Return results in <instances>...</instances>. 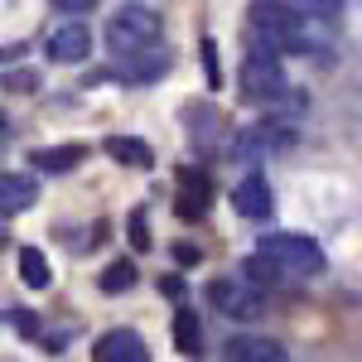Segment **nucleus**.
Returning <instances> with one entry per match:
<instances>
[{
  "label": "nucleus",
  "instance_id": "nucleus-4",
  "mask_svg": "<svg viewBox=\"0 0 362 362\" xmlns=\"http://www.w3.org/2000/svg\"><path fill=\"white\" fill-rule=\"evenodd\" d=\"M242 97L247 102H280L285 97V68H280V54L271 49H251L247 63H242Z\"/></svg>",
  "mask_w": 362,
  "mask_h": 362
},
{
  "label": "nucleus",
  "instance_id": "nucleus-1",
  "mask_svg": "<svg viewBox=\"0 0 362 362\" xmlns=\"http://www.w3.org/2000/svg\"><path fill=\"white\" fill-rule=\"evenodd\" d=\"M256 256L276 271V280H309L324 271V247L300 232H276V237L256 242Z\"/></svg>",
  "mask_w": 362,
  "mask_h": 362
},
{
  "label": "nucleus",
  "instance_id": "nucleus-20",
  "mask_svg": "<svg viewBox=\"0 0 362 362\" xmlns=\"http://www.w3.org/2000/svg\"><path fill=\"white\" fill-rule=\"evenodd\" d=\"M5 319L20 338H39V314H5Z\"/></svg>",
  "mask_w": 362,
  "mask_h": 362
},
{
  "label": "nucleus",
  "instance_id": "nucleus-22",
  "mask_svg": "<svg viewBox=\"0 0 362 362\" xmlns=\"http://www.w3.org/2000/svg\"><path fill=\"white\" fill-rule=\"evenodd\" d=\"M184 290H189L184 276H160V295H165V300H179V305H184Z\"/></svg>",
  "mask_w": 362,
  "mask_h": 362
},
{
  "label": "nucleus",
  "instance_id": "nucleus-19",
  "mask_svg": "<svg viewBox=\"0 0 362 362\" xmlns=\"http://www.w3.org/2000/svg\"><path fill=\"white\" fill-rule=\"evenodd\" d=\"M203 73H208V87L223 83V63H218V44L213 39H203Z\"/></svg>",
  "mask_w": 362,
  "mask_h": 362
},
{
  "label": "nucleus",
  "instance_id": "nucleus-13",
  "mask_svg": "<svg viewBox=\"0 0 362 362\" xmlns=\"http://www.w3.org/2000/svg\"><path fill=\"white\" fill-rule=\"evenodd\" d=\"M83 160H87L83 145H49V150H34V155H29V165L44 169V174H73Z\"/></svg>",
  "mask_w": 362,
  "mask_h": 362
},
{
  "label": "nucleus",
  "instance_id": "nucleus-25",
  "mask_svg": "<svg viewBox=\"0 0 362 362\" xmlns=\"http://www.w3.org/2000/svg\"><path fill=\"white\" fill-rule=\"evenodd\" d=\"M174 261L179 266H198V247H174Z\"/></svg>",
  "mask_w": 362,
  "mask_h": 362
},
{
  "label": "nucleus",
  "instance_id": "nucleus-16",
  "mask_svg": "<svg viewBox=\"0 0 362 362\" xmlns=\"http://www.w3.org/2000/svg\"><path fill=\"white\" fill-rule=\"evenodd\" d=\"M20 280H25L29 290H49L54 271H49V261H44L39 247H20Z\"/></svg>",
  "mask_w": 362,
  "mask_h": 362
},
{
  "label": "nucleus",
  "instance_id": "nucleus-23",
  "mask_svg": "<svg viewBox=\"0 0 362 362\" xmlns=\"http://www.w3.org/2000/svg\"><path fill=\"white\" fill-rule=\"evenodd\" d=\"M54 5L63 15H92V10H97V0H54Z\"/></svg>",
  "mask_w": 362,
  "mask_h": 362
},
{
  "label": "nucleus",
  "instance_id": "nucleus-3",
  "mask_svg": "<svg viewBox=\"0 0 362 362\" xmlns=\"http://www.w3.org/2000/svg\"><path fill=\"white\" fill-rule=\"evenodd\" d=\"M107 44H112L121 58L160 44V15H155L150 5H121L112 20H107Z\"/></svg>",
  "mask_w": 362,
  "mask_h": 362
},
{
  "label": "nucleus",
  "instance_id": "nucleus-15",
  "mask_svg": "<svg viewBox=\"0 0 362 362\" xmlns=\"http://www.w3.org/2000/svg\"><path fill=\"white\" fill-rule=\"evenodd\" d=\"M174 348L189 353V358L203 353V324H198L194 309H179V314H174Z\"/></svg>",
  "mask_w": 362,
  "mask_h": 362
},
{
  "label": "nucleus",
  "instance_id": "nucleus-5",
  "mask_svg": "<svg viewBox=\"0 0 362 362\" xmlns=\"http://www.w3.org/2000/svg\"><path fill=\"white\" fill-rule=\"evenodd\" d=\"M208 208H213V179H208V169L184 165L179 179H174V213L184 223H203Z\"/></svg>",
  "mask_w": 362,
  "mask_h": 362
},
{
  "label": "nucleus",
  "instance_id": "nucleus-6",
  "mask_svg": "<svg viewBox=\"0 0 362 362\" xmlns=\"http://www.w3.org/2000/svg\"><path fill=\"white\" fill-rule=\"evenodd\" d=\"M232 208H237L242 218H251V223H266V218L276 213V189H271V179L251 169L247 179L232 189Z\"/></svg>",
  "mask_w": 362,
  "mask_h": 362
},
{
  "label": "nucleus",
  "instance_id": "nucleus-8",
  "mask_svg": "<svg viewBox=\"0 0 362 362\" xmlns=\"http://www.w3.org/2000/svg\"><path fill=\"white\" fill-rule=\"evenodd\" d=\"M87 54H92V29L83 20H68L49 34V58L54 63H83Z\"/></svg>",
  "mask_w": 362,
  "mask_h": 362
},
{
  "label": "nucleus",
  "instance_id": "nucleus-7",
  "mask_svg": "<svg viewBox=\"0 0 362 362\" xmlns=\"http://www.w3.org/2000/svg\"><path fill=\"white\" fill-rule=\"evenodd\" d=\"M223 358L227 362H290V353H285V343H276L266 334H237V338H227Z\"/></svg>",
  "mask_w": 362,
  "mask_h": 362
},
{
  "label": "nucleus",
  "instance_id": "nucleus-2",
  "mask_svg": "<svg viewBox=\"0 0 362 362\" xmlns=\"http://www.w3.org/2000/svg\"><path fill=\"white\" fill-rule=\"evenodd\" d=\"M247 25H251V34H256V44L271 49V54L305 49V20H300L285 0H251Z\"/></svg>",
  "mask_w": 362,
  "mask_h": 362
},
{
  "label": "nucleus",
  "instance_id": "nucleus-24",
  "mask_svg": "<svg viewBox=\"0 0 362 362\" xmlns=\"http://www.w3.org/2000/svg\"><path fill=\"white\" fill-rule=\"evenodd\" d=\"M309 10H314V15H319V20H334L338 10H343V0H305Z\"/></svg>",
  "mask_w": 362,
  "mask_h": 362
},
{
  "label": "nucleus",
  "instance_id": "nucleus-26",
  "mask_svg": "<svg viewBox=\"0 0 362 362\" xmlns=\"http://www.w3.org/2000/svg\"><path fill=\"white\" fill-rule=\"evenodd\" d=\"M0 140H5V116H0Z\"/></svg>",
  "mask_w": 362,
  "mask_h": 362
},
{
  "label": "nucleus",
  "instance_id": "nucleus-14",
  "mask_svg": "<svg viewBox=\"0 0 362 362\" xmlns=\"http://www.w3.org/2000/svg\"><path fill=\"white\" fill-rule=\"evenodd\" d=\"M256 285H232V280H218L208 295H213V305L227 309V314H256V295H247Z\"/></svg>",
  "mask_w": 362,
  "mask_h": 362
},
{
  "label": "nucleus",
  "instance_id": "nucleus-17",
  "mask_svg": "<svg viewBox=\"0 0 362 362\" xmlns=\"http://www.w3.org/2000/svg\"><path fill=\"white\" fill-rule=\"evenodd\" d=\"M136 280H140L136 276V261H112V266L102 271V280H97V285H102V295H126Z\"/></svg>",
  "mask_w": 362,
  "mask_h": 362
},
{
  "label": "nucleus",
  "instance_id": "nucleus-21",
  "mask_svg": "<svg viewBox=\"0 0 362 362\" xmlns=\"http://www.w3.org/2000/svg\"><path fill=\"white\" fill-rule=\"evenodd\" d=\"M5 87H10V92H34V87H39V73H34V68L10 73V78H5Z\"/></svg>",
  "mask_w": 362,
  "mask_h": 362
},
{
  "label": "nucleus",
  "instance_id": "nucleus-18",
  "mask_svg": "<svg viewBox=\"0 0 362 362\" xmlns=\"http://www.w3.org/2000/svg\"><path fill=\"white\" fill-rule=\"evenodd\" d=\"M126 237H131V247H136V251H150V223H145V208H136V213L126 218Z\"/></svg>",
  "mask_w": 362,
  "mask_h": 362
},
{
  "label": "nucleus",
  "instance_id": "nucleus-9",
  "mask_svg": "<svg viewBox=\"0 0 362 362\" xmlns=\"http://www.w3.org/2000/svg\"><path fill=\"white\" fill-rule=\"evenodd\" d=\"M92 358L97 362H150V348H145V338L131 334V329H112V334L97 338Z\"/></svg>",
  "mask_w": 362,
  "mask_h": 362
},
{
  "label": "nucleus",
  "instance_id": "nucleus-11",
  "mask_svg": "<svg viewBox=\"0 0 362 362\" xmlns=\"http://www.w3.org/2000/svg\"><path fill=\"white\" fill-rule=\"evenodd\" d=\"M102 150L112 155L116 165H126V169H150V165H155V150H150L140 136H107Z\"/></svg>",
  "mask_w": 362,
  "mask_h": 362
},
{
  "label": "nucleus",
  "instance_id": "nucleus-10",
  "mask_svg": "<svg viewBox=\"0 0 362 362\" xmlns=\"http://www.w3.org/2000/svg\"><path fill=\"white\" fill-rule=\"evenodd\" d=\"M39 203V179L34 174H0V218L29 213Z\"/></svg>",
  "mask_w": 362,
  "mask_h": 362
},
{
  "label": "nucleus",
  "instance_id": "nucleus-12",
  "mask_svg": "<svg viewBox=\"0 0 362 362\" xmlns=\"http://www.w3.org/2000/svg\"><path fill=\"white\" fill-rule=\"evenodd\" d=\"M165 68H169V54L160 49V44H150V49H140V54L126 58L121 78H126V83H155V78H160Z\"/></svg>",
  "mask_w": 362,
  "mask_h": 362
}]
</instances>
